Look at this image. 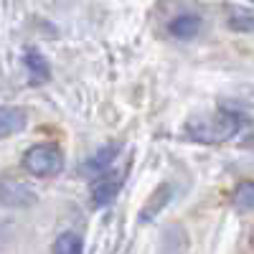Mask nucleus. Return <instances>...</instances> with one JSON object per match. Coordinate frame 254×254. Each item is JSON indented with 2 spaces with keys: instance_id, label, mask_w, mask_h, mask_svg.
<instances>
[{
  "instance_id": "1",
  "label": "nucleus",
  "mask_w": 254,
  "mask_h": 254,
  "mask_svg": "<svg viewBox=\"0 0 254 254\" xmlns=\"http://www.w3.org/2000/svg\"><path fill=\"white\" fill-rule=\"evenodd\" d=\"M239 132V117L234 112H211V115H196L186 122V135L201 145H221Z\"/></svg>"
},
{
  "instance_id": "2",
  "label": "nucleus",
  "mask_w": 254,
  "mask_h": 254,
  "mask_svg": "<svg viewBox=\"0 0 254 254\" xmlns=\"http://www.w3.org/2000/svg\"><path fill=\"white\" fill-rule=\"evenodd\" d=\"M23 168L36 178H54L64 171V153L56 145H33L23 155Z\"/></svg>"
},
{
  "instance_id": "3",
  "label": "nucleus",
  "mask_w": 254,
  "mask_h": 254,
  "mask_svg": "<svg viewBox=\"0 0 254 254\" xmlns=\"http://www.w3.org/2000/svg\"><path fill=\"white\" fill-rule=\"evenodd\" d=\"M38 201L36 190L15 178H0V203L10 208H28Z\"/></svg>"
},
{
  "instance_id": "4",
  "label": "nucleus",
  "mask_w": 254,
  "mask_h": 254,
  "mask_svg": "<svg viewBox=\"0 0 254 254\" xmlns=\"http://www.w3.org/2000/svg\"><path fill=\"white\" fill-rule=\"evenodd\" d=\"M120 188H122V178H120V176H115V173L99 176V178L94 181V186H92V203H94L97 208L110 206V203L117 198Z\"/></svg>"
},
{
  "instance_id": "5",
  "label": "nucleus",
  "mask_w": 254,
  "mask_h": 254,
  "mask_svg": "<svg viewBox=\"0 0 254 254\" xmlns=\"http://www.w3.org/2000/svg\"><path fill=\"white\" fill-rule=\"evenodd\" d=\"M117 153H120V145H104V147H99V150L81 165V173L87 176V178L104 176V173L110 171V165L115 163Z\"/></svg>"
},
{
  "instance_id": "6",
  "label": "nucleus",
  "mask_w": 254,
  "mask_h": 254,
  "mask_svg": "<svg viewBox=\"0 0 254 254\" xmlns=\"http://www.w3.org/2000/svg\"><path fill=\"white\" fill-rule=\"evenodd\" d=\"M28 125V115L23 107H0V140L23 132Z\"/></svg>"
},
{
  "instance_id": "7",
  "label": "nucleus",
  "mask_w": 254,
  "mask_h": 254,
  "mask_svg": "<svg viewBox=\"0 0 254 254\" xmlns=\"http://www.w3.org/2000/svg\"><path fill=\"white\" fill-rule=\"evenodd\" d=\"M198 31H201V18L193 15V13H181V15H176L171 23H168V33H171L173 38H178V41L196 38Z\"/></svg>"
},
{
  "instance_id": "8",
  "label": "nucleus",
  "mask_w": 254,
  "mask_h": 254,
  "mask_svg": "<svg viewBox=\"0 0 254 254\" xmlns=\"http://www.w3.org/2000/svg\"><path fill=\"white\" fill-rule=\"evenodd\" d=\"M171 198H173V186L171 183H163V186H158L155 188V193L147 198V203L142 206V214H140V221L145 224V221H153L160 211L171 203Z\"/></svg>"
},
{
  "instance_id": "9",
  "label": "nucleus",
  "mask_w": 254,
  "mask_h": 254,
  "mask_svg": "<svg viewBox=\"0 0 254 254\" xmlns=\"http://www.w3.org/2000/svg\"><path fill=\"white\" fill-rule=\"evenodd\" d=\"M226 26L239 33H254V10L242 5H226Z\"/></svg>"
},
{
  "instance_id": "10",
  "label": "nucleus",
  "mask_w": 254,
  "mask_h": 254,
  "mask_svg": "<svg viewBox=\"0 0 254 254\" xmlns=\"http://www.w3.org/2000/svg\"><path fill=\"white\" fill-rule=\"evenodd\" d=\"M26 66H28L31 84H41V81L49 79V61L41 56L36 49H28L26 51Z\"/></svg>"
},
{
  "instance_id": "11",
  "label": "nucleus",
  "mask_w": 254,
  "mask_h": 254,
  "mask_svg": "<svg viewBox=\"0 0 254 254\" xmlns=\"http://www.w3.org/2000/svg\"><path fill=\"white\" fill-rule=\"evenodd\" d=\"M54 254H81L84 252V242L76 231H64V234L56 237L54 242Z\"/></svg>"
},
{
  "instance_id": "12",
  "label": "nucleus",
  "mask_w": 254,
  "mask_h": 254,
  "mask_svg": "<svg viewBox=\"0 0 254 254\" xmlns=\"http://www.w3.org/2000/svg\"><path fill=\"white\" fill-rule=\"evenodd\" d=\"M231 203L237 211H252L254 208V181H242L234 193H231Z\"/></svg>"
}]
</instances>
